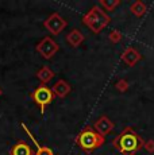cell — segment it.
I'll return each instance as SVG.
<instances>
[{"mask_svg": "<svg viewBox=\"0 0 154 155\" xmlns=\"http://www.w3.org/2000/svg\"><path fill=\"white\" fill-rule=\"evenodd\" d=\"M145 140L132 127H124L123 131L112 140V146L122 155H135L143 147Z\"/></svg>", "mask_w": 154, "mask_h": 155, "instance_id": "cell-1", "label": "cell"}, {"mask_svg": "<svg viewBox=\"0 0 154 155\" xmlns=\"http://www.w3.org/2000/svg\"><path fill=\"white\" fill-rule=\"evenodd\" d=\"M104 140H105L104 136L97 134L93 130V127H91V126H87L76 136V144L87 154L92 153V151L97 150L99 147H102L104 144Z\"/></svg>", "mask_w": 154, "mask_h": 155, "instance_id": "cell-2", "label": "cell"}, {"mask_svg": "<svg viewBox=\"0 0 154 155\" xmlns=\"http://www.w3.org/2000/svg\"><path fill=\"white\" fill-rule=\"evenodd\" d=\"M111 22V18L99 5H93L87 14L82 16V23L87 26L93 34H99Z\"/></svg>", "mask_w": 154, "mask_h": 155, "instance_id": "cell-3", "label": "cell"}, {"mask_svg": "<svg viewBox=\"0 0 154 155\" xmlns=\"http://www.w3.org/2000/svg\"><path fill=\"white\" fill-rule=\"evenodd\" d=\"M31 97H32V100L35 101V104L41 108V112L43 113L45 112V108L49 105V104H52V101L55 96L49 86L41 85L31 93Z\"/></svg>", "mask_w": 154, "mask_h": 155, "instance_id": "cell-4", "label": "cell"}, {"mask_svg": "<svg viewBox=\"0 0 154 155\" xmlns=\"http://www.w3.org/2000/svg\"><path fill=\"white\" fill-rule=\"evenodd\" d=\"M35 50L39 53V55L42 57V58L50 59V58H53V57H54L58 53V50H60V46H58V43L55 42L53 38L45 37L37 45Z\"/></svg>", "mask_w": 154, "mask_h": 155, "instance_id": "cell-5", "label": "cell"}, {"mask_svg": "<svg viewBox=\"0 0 154 155\" xmlns=\"http://www.w3.org/2000/svg\"><path fill=\"white\" fill-rule=\"evenodd\" d=\"M66 25H68L66 20H65L64 18H62L60 14H57V12L49 15V16L45 19V22H43L45 28L49 32H52L53 35H58L60 32H62L64 31V28L66 27Z\"/></svg>", "mask_w": 154, "mask_h": 155, "instance_id": "cell-6", "label": "cell"}, {"mask_svg": "<svg viewBox=\"0 0 154 155\" xmlns=\"http://www.w3.org/2000/svg\"><path fill=\"white\" fill-rule=\"evenodd\" d=\"M114 127H115L114 121H112L111 119H109L108 116H105V115L100 116V117L97 119V120L95 121V124H93V130L96 131L97 134H100L102 136H104V138L108 135V134L112 132Z\"/></svg>", "mask_w": 154, "mask_h": 155, "instance_id": "cell-7", "label": "cell"}, {"mask_svg": "<svg viewBox=\"0 0 154 155\" xmlns=\"http://www.w3.org/2000/svg\"><path fill=\"white\" fill-rule=\"evenodd\" d=\"M120 58H122V61L127 65V66H134V65H137L142 59V54L135 49V47H127V49H124V51L122 53V57H120Z\"/></svg>", "mask_w": 154, "mask_h": 155, "instance_id": "cell-8", "label": "cell"}, {"mask_svg": "<svg viewBox=\"0 0 154 155\" xmlns=\"http://www.w3.org/2000/svg\"><path fill=\"white\" fill-rule=\"evenodd\" d=\"M52 91H53V93H54L55 97H58V99H64V97H66L68 94L70 93L72 86L68 84L65 80H58V81L53 85Z\"/></svg>", "mask_w": 154, "mask_h": 155, "instance_id": "cell-9", "label": "cell"}, {"mask_svg": "<svg viewBox=\"0 0 154 155\" xmlns=\"http://www.w3.org/2000/svg\"><path fill=\"white\" fill-rule=\"evenodd\" d=\"M22 128L26 131V134H27V135L31 138L32 143H34V144H35V147H37V151H35V155H54V153H53V150H52V148L46 147V146H41L39 143H38V140L34 138V135H32V134L30 132V130H28L27 126H26L25 123H22Z\"/></svg>", "mask_w": 154, "mask_h": 155, "instance_id": "cell-10", "label": "cell"}, {"mask_svg": "<svg viewBox=\"0 0 154 155\" xmlns=\"http://www.w3.org/2000/svg\"><path fill=\"white\" fill-rule=\"evenodd\" d=\"M84 39L85 38H84V35H82V32L77 28H73L72 31L68 32V35H66V42L72 47H79L80 45L84 42Z\"/></svg>", "mask_w": 154, "mask_h": 155, "instance_id": "cell-11", "label": "cell"}, {"mask_svg": "<svg viewBox=\"0 0 154 155\" xmlns=\"http://www.w3.org/2000/svg\"><path fill=\"white\" fill-rule=\"evenodd\" d=\"M53 77H54V71L50 69L49 66H42L37 71V78L42 82V85H45L49 81H52Z\"/></svg>", "mask_w": 154, "mask_h": 155, "instance_id": "cell-12", "label": "cell"}, {"mask_svg": "<svg viewBox=\"0 0 154 155\" xmlns=\"http://www.w3.org/2000/svg\"><path fill=\"white\" fill-rule=\"evenodd\" d=\"M10 155H34V154H32L31 147L27 144V143L19 142L12 147Z\"/></svg>", "mask_w": 154, "mask_h": 155, "instance_id": "cell-13", "label": "cell"}, {"mask_svg": "<svg viewBox=\"0 0 154 155\" xmlns=\"http://www.w3.org/2000/svg\"><path fill=\"white\" fill-rule=\"evenodd\" d=\"M130 11L132 12V15H134V16L142 18L145 14H146L147 5L145 4L143 2H141V0H137V2H134L131 5H130Z\"/></svg>", "mask_w": 154, "mask_h": 155, "instance_id": "cell-14", "label": "cell"}, {"mask_svg": "<svg viewBox=\"0 0 154 155\" xmlns=\"http://www.w3.org/2000/svg\"><path fill=\"white\" fill-rule=\"evenodd\" d=\"M119 4V0H100V5L104 11H114Z\"/></svg>", "mask_w": 154, "mask_h": 155, "instance_id": "cell-15", "label": "cell"}, {"mask_svg": "<svg viewBox=\"0 0 154 155\" xmlns=\"http://www.w3.org/2000/svg\"><path fill=\"white\" fill-rule=\"evenodd\" d=\"M122 38H123V35L119 30H112L108 35V39L111 41L112 43H119L120 41H122Z\"/></svg>", "mask_w": 154, "mask_h": 155, "instance_id": "cell-16", "label": "cell"}, {"mask_svg": "<svg viewBox=\"0 0 154 155\" xmlns=\"http://www.w3.org/2000/svg\"><path fill=\"white\" fill-rule=\"evenodd\" d=\"M129 86H130V85H129V81H127L126 78L118 80L116 84H115V88H116L119 92H122V93H123V92H127V91H129Z\"/></svg>", "mask_w": 154, "mask_h": 155, "instance_id": "cell-17", "label": "cell"}, {"mask_svg": "<svg viewBox=\"0 0 154 155\" xmlns=\"http://www.w3.org/2000/svg\"><path fill=\"white\" fill-rule=\"evenodd\" d=\"M143 147H145V150H146L149 154H153L154 153V140H153V139L146 140V142H145V144H143Z\"/></svg>", "mask_w": 154, "mask_h": 155, "instance_id": "cell-18", "label": "cell"}, {"mask_svg": "<svg viewBox=\"0 0 154 155\" xmlns=\"http://www.w3.org/2000/svg\"><path fill=\"white\" fill-rule=\"evenodd\" d=\"M2 94H3V91H2V88H0V96H2Z\"/></svg>", "mask_w": 154, "mask_h": 155, "instance_id": "cell-19", "label": "cell"}]
</instances>
